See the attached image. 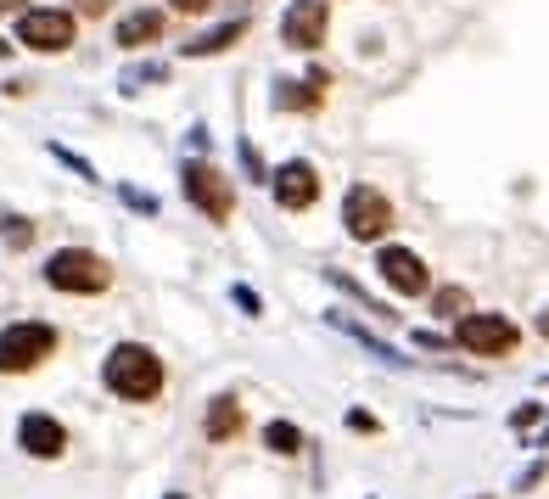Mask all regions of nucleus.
<instances>
[{"instance_id":"10","label":"nucleus","mask_w":549,"mask_h":499,"mask_svg":"<svg viewBox=\"0 0 549 499\" xmlns=\"http://www.w3.org/2000/svg\"><path fill=\"white\" fill-rule=\"evenodd\" d=\"M376 275L387 292H398V298H426L432 292V270H426L421 253H409V247H381L376 253Z\"/></svg>"},{"instance_id":"7","label":"nucleus","mask_w":549,"mask_h":499,"mask_svg":"<svg viewBox=\"0 0 549 499\" xmlns=\"http://www.w3.org/2000/svg\"><path fill=\"white\" fill-rule=\"evenodd\" d=\"M398 225V208L387 202V191L381 186H348V197H342V230H348V242H381L387 230Z\"/></svg>"},{"instance_id":"24","label":"nucleus","mask_w":549,"mask_h":499,"mask_svg":"<svg viewBox=\"0 0 549 499\" xmlns=\"http://www.w3.org/2000/svg\"><path fill=\"white\" fill-rule=\"evenodd\" d=\"M230 298H236V309H241V314H264V303H258V292H253L247 281L230 286Z\"/></svg>"},{"instance_id":"18","label":"nucleus","mask_w":549,"mask_h":499,"mask_svg":"<svg viewBox=\"0 0 549 499\" xmlns=\"http://www.w3.org/2000/svg\"><path fill=\"white\" fill-rule=\"evenodd\" d=\"M264 449H275L281 460H292V455H303V449H309V438H303V427H297V421H269V427H264Z\"/></svg>"},{"instance_id":"21","label":"nucleus","mask_w":549,"mask_h":499,"mask_svg":"<svg viewBox=\"0 0 549 499\" xmlns=\"http://www.w3.org/2000/svg\"><path fill=\"white\" fill-rule=\"evenodd\" d=\"M538 421H549L544 404H521V410H510V432H521V438H527V432H533Z\"/></svg>"},{"instance_id":"8","label":"nucleus","mask_w":549,"mask_h":499,"mask_svg":"<svg viewBox=\"0 0 549 499\" xmlns=\"http://www.w3.org/2000/svg\"><path fill=\"white\" fill-rule=\"evenodd\" d=\"M269 191H275V208H286V214H309L314 202H320L325 180H320V169H314L309 157H286V163L269 169Z\"/></svg>"},{"instance_id":"13","label":"nucleus","mask_w":549,"mask_h":499,"mask_svg":"<svg viewBox=\"0 0 549 499\" xmlns=\"http://www.w3.org/2000/svg\"><path fill=\"white\" fill-rule=\"evenodd\" d=\"M241 432H247V410H241L236 393H219V399H208V415H202V438H208V443H236Z\"/></svg>"},{"instance_id":"12","label":"nucleus","mask_w":549,"mask_h":499,"mask_svg":"<svg viewBox=\"0 0 549 499\" xmlns=\"http://www.w3.org/2000/svg\"><path fill=\"white\" fill-rule=\"evenodd\" d=\"M325 90H331V73L309 68L303 79H275V113H320L325 107Z\"/></svg>"},{"instance_id":"6","label":"nucleus","mask_w":549,"mask_h":499,"mask_svg":"<svg viewBox=\"0 0 549 499\" xmlns=\"http://www.w3.org/2000/svg\"><path fill=\"white\" fill-rule=\"evenodd\" d=\"M516 343H521V326L510 314L471 309L465 320H454V348H465L477 359H505V354H516Z\"/></svg>"},{"instance_id":"32","label":"nucleus","mask_w":549,"mask_h":499,"mask_svg":"<svg viewBox=\"0 0 549 499\" xmlns=\"http://www.w3.org/2000/svg\"><path fill=\"white\" fill-rule=\"evenodd\" d=\"M12 51H17V45H6V34H0V62H6V57H12Z\"/></svg>"},{"instance_id":"23","label":"nucleus","mask_w":549,"mask_h":499,"mask_svg":"<svg viewBox=\"0 0 549 499\" xmlns=\"http://www.w3.org/2000/svg\"><path fill=\"white\" fill-rule=\"evenodd\" d=\"M241 169H247V180H258V186H269V169L258 163V146L241 141Z\"/></svg>"},{"instance_id":"5","label":"nucleus","mask_w":549,"mask_h":499,"mask_svg":"<svg viewBox=\"0 0 549 499\" xmlns=\"http://www.w3.org/2000/svg\"><path fill=\"white\" fill-rule=\"evenodd\" d=\"M12 40L23 45V51H40V57H62V51H73V40H79V17H73L68 6H29V12L17 17Z\"/></svg>"},{"instance_id":"25","label":"nucleus","mask_w":549,"mask_h":499,"mask_svg":"<svg viewBox=\"0 0 549 499\" xmlns=\"http://www.w3.org/2000/svg\"><path fill=\"white\" fill-rule=\"evenodd\" d=\"M118 197H124V208H135V214H157V197H146V191H135V186H118Z\"/></svg>"},{"instance_id":"31","label":"nucleus","mask_w":549,"mask_h":499,"mask_svg":"<svg viewBox=\"0 0 549 499\" xmlns=\"http://www.w3.org/2000/svg\"><path fill=\"white\" fill-rule=\"evenodd\" d=\"M0 12H29V0H0Z\"/></svg>"},{"instance_id":"30","label":"nucleus","mask_w":549,"mask_h":499,"mask_svg":"<svg viewBox=\"0 0 549 499\" xmlns=\"http://www.w3.org/2000/svg\"><path fill=\"white\" fill-rule=\"evenodd\" d=\"M533 326H538V337H544V343H549V303H544V309H538V320H533Z\"/></svg>"},{"instance_id":"9","label":"nucleus","mask_w":549,"mask_h":499,"mask_svg":"<svg viewBox=\"0 0 549 499\" xmlns=\"http://www.w3.org/2000/svg\"><path fill=\"white\" fill-rule=\"evenodd\" d=\"M325 34H331V0H292L281 12V45H292L303 57L320 51Z\"/></svg>"},{"instance_id":"19","label":"nucleus","mask_w":549,"mask_h":499,"mask_svg":"<svg viewBox=\"0 0 549 499\" xmlns=\"http://www.w3.org/2000/svg\"><path fill=\"white\" fill-rule=\"evenodd\" d=\"M432 314H437V320H465V314H471V292H465V286H437V292H432Z\"/></svg>"},{"instance_id":"27","label":"nucleus","mask_w":549,"mask_h":499,"mask_svg":"<svg viewBox=\"0 0 549 499\" xmlns=\"http://www.w3.org/2000/svg\"><path fill=\"white\" fill-rule=\"evenodd\" d=\"M544 477H549V466H544V460H538V466H527V471H521V477H516V494H527V488H538V483H544Z\"/></svg>"},{"instance_id":"34","label":"nucleus","mask_w":549,"mask_h":499,"mask_svg":"<svg viewBox=\"0 0 549 499\" xmlns=\"http://www.w3.org/2000/svg\"><path fill=\"white\" fill-rule=\"evenodd\" d=\"M477 499H482V494H477Z\"/></svg>"},{"instance_id":"29","label":"nucleus","mask_w":549,"mask_h":499,"mask_svg":"<svg viewBox=\"0 0 549 499\" xmlns=\"http://www.w3.org/2000/svg\"><path fill=\"white\" fill-rule=\"evenodd\" d=\"M73 6H79V12H85V17H101V12H107V6H113V0H73Z\"/></svg>"},{"instance_id":"4","label":"nucleus","mask_w":549,"mask_h":499,"mask_svg":"<svg viewBox=\"0 0 549 499\" xmlns=\"http://www.w3.org/2000/svg\"><path fill=\"white\" fill-rule=\"evenodd\" d=\"M180 186H185V202H191L202 219L230 225V214H236V186H230V174L219 169V163H208V157L180 163Z\"/></svg>"},{"instance_id":"22","label":"nucleus","mask_w":549,"mask_h":499,"mask_svg":"<svg viewBox=\"0 0 549 499\" xmlns=\"http://www.w3.org/2000/svg\"><path fill=\"white\" fill-rule=\"evenodd\" d=\"M51 157H57V163H68V169L79 174V180H90V186H96V180H101V174L90 169L85 157H79V152H68V146H57V141H51Z\"/></svg>"},{"instance_id":"1","label":"nucleus","mask_w":549,"mask_h":499,"mask_svg":"<svg viewBox=\"0 0 549 499\" xmlns=\"http://www.w3.org/2000/svg\"><path fill=\"white\" fill-rule=\"evenodd\" d=\"M101 382H107V393L124 399V404H152V399H163L169 371H163V359H157L146 343H113L107 359H101Z\"/></svg>"},{"instance_id":"16","label":"nucleus","mask_w":549,"mask_h":499,"mask_svg":"<svg viewBox=\"0 0 549 499\" xmlns=\"http://www.w3.org/2000/svg\"><path fill=\"white\" fill-rule=\"evenodd\" d=\"M247 29H253L247 17H230V23H219V29L197 34V40H185L180 51H185V57H219V51H230L236 40H247Z\"/></svg>"},{"instance_id":"2","label":"nucleus","mask_w":549,"mask_h":499,"mask_svg":"<svg viewBox=\"0 0 549 499\" xmlns=\"http://www.w3.org/2000/svg\"><path fill=\"white\" fill-rule=\"evenodd\" d=\"M45 286L51 292H68V298H96L113 286V264L96 253V247H57L45 258Z\"/></svg>"},{"instance_id":"14","label":"nucleus","mask_w":549,"mask_h":499,"mask_svg":"<svg viewBox=\"0 0 549 499\" xmlns=\"http://www.w3.org/2000/svg\"><path fill=\"white\" fill-rule=\"evenodd\" d=\"M163 29H169V12H163V6H135V12L118 23V45H124V51H141V45L163 40Z\"/></svg>"},{"instance_id":"15","label":"nucleus","mask_w":549,"mask_h":499,"mask_svg":"<svg viewBox=\"0 0 549 499\" xmlns=\"http://www.w3.org/2000/svg\"><path fill=\"white\" fill-rule=\"evenodd\" d=\"M325 320H331V326H337V331H348V337H353V343H359V348H370V354H376L381 365H398V371H404V365H415V359H404V354H398L393 343H381V337H376V331H370V326H359V320H353L348 309H325Z\"/></svg>"},{"instance_id":"3","label":"nucleus","mask_w":549,"mask_h":499,"mask_svg":"<svg viewBox=\"0 0 549 499\" xmlns=\"http://www.w3.org/2000/svg\"><path fill=\"white\" fill-rule=\"evenodd\" d=\"M62 331L45 326V320H12L0 331V376H29L40 371L45 359H57Z\"/></svg>"},{"instance_id":"28","label":"nucleus","mask_w":549,"mask_h":499,"mask_svg":"<svg viewBox=\"0 0 549 499\" xmlns=\"http://www.w3.org/2000/svg\"><path fill=\"white\" fill-rule=\"evenodd\" d=\"M348 427H353V432H381V421H376L370 410H348Z\"/></svg>"},{"instance_id":"20","label":"nucleus","mask_w":549,"mask_h":499,"mask_svg":"<svg viewBox=\"0 0 549 499\" xmlns=\"http://www.w3.org/2000/svg\"><path fill=\"white\" fill-rule=\"evenodd\" d=\"M0 236H6V247H17V253H23V247L34 242V225L12 214V219H0Z\"/></svg>"},{"instance_id":"17","label":"nucleus","mask_w":549,"mask_h":499,"mask_svg":"<svg viewBox=\"0 0 549 499\" xmlns=\"http://www.w3.org/2000/svg\"><path fill=\"white\" fill-rule=\"evenodd\" d=\"M325 281L337 286V292H348L353 303H365V314H376V320H387V326H393V320H404V314H393L387 303H376V298H370V292H365V281H353L348 270H325Z\"/></svg>"},{"instance_id":"11","label":"nucleus","mask_w":549,"mask_h":499,"mask_svg":"<svg viewBox=\"0 0 549 499\" xmlns=\"http://www.w3.org/2000/svg\"><path fill=\"white\" fill-rule=\"evenodd\" d=\"M17 449H23L29 460H62L68 455V427H62L57 415L29 410L23 421H17Z\"/></svg>"},{"instance_id":"33","label":"nucleus","mask_w":549,"mask_h":499,"mask_svg":"<svg viewBox=\"0 0 549 499\" xmlns=\"http://www.w3.org/2000/svg\"><path fill=\"white\" fill-rule=\"evenodd\" d=\"M163 499H191V494H163Z\"/></svg>"},{"instance_id":"26","label":"nucleus","mask_w":549,"mask_h":499,"mask_svg":"<svg viewBox=\"0 0 549 499\" xmlns=\"http://www.w3.org/2000/svg\"><path fill=\"white\" fill-rule=\"evenodd\" d=\"M219 0H169V12H180V17H202V12H213Z\"/></svg>"}]
</instances>
